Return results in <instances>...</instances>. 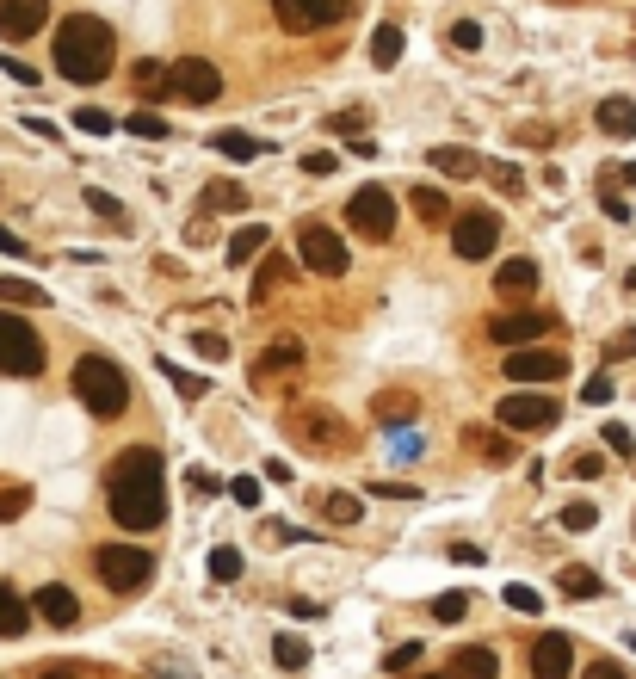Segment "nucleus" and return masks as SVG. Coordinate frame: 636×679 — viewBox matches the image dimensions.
<instances>
[{
  "label": "nucleus",
  "mask_w": 636,
  "mask_h": 679,
  "mask_svg": "<svg viewBox=\"0 0 636 679\" xmlns=\"http://www.w3.org/2000/svg\"><path fill=\"white\" fill-rule=\"evenodd\" d=\"M291 371H303V340H291V334L266 340V352H260L254 377H260V383H272V377H291Z\"/></svg>",
  "instance_id": "nucleus-17"
},
{
  "label": "nucleus",
  "mask_w": 636,
  "mask_h": 679,
  "mask_svg": "<svg viewBox=\"0 0 636 679\" xmlns=\"http://www.w3.org/2000/svg\"><path fill=\"white\" fill-rule=\"evenodd\" d=\"M606 359H636V328H624V334L612 340V352H606Z\"/></svg>",
  "instance_id": "nucleus-55"
},
{
  "label": "nucleus",
  "mask_w": 636,
  "mask_h": 679,
  "mask_svg": "<svg viewBox=\"0 0 636 679\" xmlns=\"http://www.w3.org/2000/svg\"><path fill=\"white\" fill-rule=\"evenodd\" d=\"M599 439H606V445H612L618 457H630V451H636V433H630L624 420H606V433H599Z\"/></svg>",
  "instance_id": "nucleus-44"
},
{
  "label": "nucleus",
  "mask_w": 636,
  "mask_h": 679,
  "mask_svg": "<svg viewBox=\"0 0 636 679\" xmlns=\"http://www.w3.org/2000/svg\"><path fill=\"white\" fill-rule=\"evenodd\" d=\"M44 19H50V0H0V38H7V44L31 38Z\"/></svg>",
  "instance_id": "nucleus-16"
},
{
  "label": "nucleus",
  "mask_w": 636,
  "mask_h": 679,
  "mask_svg": "<svg viewBox=\"0 0 636 679\" xmlns=\"http://www.w3.org/2000/svg\"><path fill=\"white\" fill-rule=\"evenodd\" d=\"M501 371H507L513 383H525V389H550V383L569 377V359H562V352H544V346L532 340V346H507Z\"/></svg>",
  "instance_id": "nucleus-9"
},
{
  "label": "nucleus",
  "mask_w": 636,
  "mask_h": 679,
  "mask_svg": "<svg viewBox=\"0 0 636 679\" xmlns=\"http://www.w3.org/2000/svg\"><path fill=\"white\" fill-rule=\"evenodd\" d=\"M581 679H630V673H624V667H618V661H593V667H587V673H581Z\"/></svg>",
  "instance_id": "nucleus-57"
},
{
  "label": "nucleus",
  "mask_w": 636,
  "mask_h": 679,
  "mask_svg": "<svg viewBox=\"0 0 636 679\" xmlns=\"http://www.w3.org/2000/svg\"><path fill=\"white\" fill-rule=\"evenodd\" d=\"M525 661H532V679H569L575 673V642L562 630H550V636L532 642V655H525Z\"/></svg>",
  "instance_id": "nucleus-15"
},
{
  "label": "nucleus",
  "mask_w": 636,
  "mask_h": 679,
  "mask_svg": "<svg viewBox=\"0 0 636 679\" xmlns=\"http://www.w3.org/2000/svg\"><path fill=\"white\" fill-rule=\"evenodd\" d=\"M630 649H636V642H630Z\"/></svg>",
  "instance_id": "nucleus-64"
},
{
  "label": "nucleus",
  "mask_w": 636,
  "mask_h": 679,
  "mask_svg": "<svg viewBox=\"0 0 636 679\" xmlns=\"http://www.w3.org/2000/svg\"><path fill=\"white\" fill-rule=\"evenodd\" d=\"M25 630H31V605L13 587H0V636H25Z\"/></svg>",
  "instance_id": "nucleus-29"
},
{
  "label": "nucleus",
  "mask_w": 636,
  "mask_h": 679,
  "mask_svg": "<svg viewBox=\"0 0 636 679\" xmlns=\"http://www.w3.org/2000/svg\"><path fill=\"white\" fill-rule=\"evenodd\" d=\"M464 451L482 463H513V439L507 433H482V426H464Z\"/></svg>",
  "instance_id": "nucleus-21"
},
{
  "label": "nucleus",
  "mask_w": 636,
  "mask_h": 679,
  "mask_svg": "<svg viewBox=\"0 0 636 679\" xmlns=\"http://www.w3.org/2000/svg\"><path fill=\"white\" fill-rule=\"evenodd\" d=\"M556 587L569 593V599H599V587H606V581H599L593 568H562V575H556Z\"/></svg>",
  "instance_id": "nucleus-32"
},
{
  "label": "nucleus",
  "mask_w": 636,
  "mask_h": 679,
  "mask_svg": "<svg viewBox=\"0 0 636 679\" xmlns=\"http://www.w3.org/2000/svg\"><path fill=\"white\" fill-rule=\"evenodd\" d=\"M334 161L340 155H303V173H309V180H322V173H334Z\"/></svg>",
  "instance_id": "nucleus-54"
},
{
  "label": "nucleus",
  "mask_w": 636,
  "mask_h": 679,
  "mask_svg": "<svg viewBox=\"0 0 636 679\" xmlns=\"http://www.w3.org/2000/svg\"><path fill=\"white\" fill-rule=\"evenodd\" d=\"M488 180H494V186H501L507 198H513V192H525V173H519L513 161H488Z\"/></svg>",
  "instance_id": "nucleus-38"
},
{
  "label": "nucleus",
  "mask_w": 636,
  "mask_h": 679,
  "mask_svg": "<svg viewBox=\"0 0 636 679\" xmlns=\"http://www.w3.org/2000/svg\"><path fill=\"white\" fill-rule=\"evenodd\" d=\"M328 130H334V136H365V112H340Z\"/></svg>",
  "instance_id": "nucleus-51"
},
{
  "label": "nucleus",
  "mask_w": 636,
  "mask_h": 679,
  "mask_svg": "<svg viewBox=\"0 0 636 679\" xmlns=\"http://www.w3.org/2000/svg\"><path fill=\"white\" fill-rule=\"evenodd\" d=\"M494 241H501V217H494V210H464V217H451V247H457V260L494 254Z\"/></svg>",
  "instance_id": "nucleus-13"
},
{
  "label": "nucleus",
  "mask_w": 636,
  "mask_h": 679,
  "mask_svg": "<svg viewBox=\"0 0 636 679\" xmlns=\"http://www.w3.org/2000/svg\"><path fill=\"white\" fill-rule=\"evenodd\" d=\"M414 661H420V642H402V649H390V661H383V667L402 673V667H414Z\"/></svg>",
  "instance_id": "nucleus-52"
},
{
  "label": "nucleus",
  "mask_w": 636,
  "mask_h": 679,
  "mask_svg": "<svg viewBox=\"0 0 636 679\" xmlns=\"http://www.w3.org/2000/svg\"><path fill=\"white\" fill-rule=\"evenodd\" d=\"M285 433H291L303 451H322V457H346V451H352V426L334 414V402H291Z\"/></svg>",
  "instance_id": "nucleus-3"
},
{
  "label": "nucleus",
  "mask_w": 636,
  "mask_h": 679,
  "mask_svg": "<svg viewBox=\"0 0 636 679\" xmlns=\"http://www.w3.org/2000/svg\"><path fill=\"white\" fill-rule=\"evenodd\" d=\"M352 13V0H272V19L291 31V38H309V31H328Z\"/></svg>",
  "instance_id": "nucleus-11"
},
{
  "label": "nucleus",
  "mask_w": 636,
  "mask_h": 679,
  "mask_svg": "<svg viewBox=\"0 0 636 679\" xmlns=\"http://www.w3.org/2000/svg\"><path fill=\"white\" fill-rule=\"evenodd\" d=\"M7 75H13V81H25V87H31V81H38V68H31V62H19V56H7Z\"/></svg>",
  "instance_id": "nucleus-59"
},
{
  "label": "nucleus",
  "mask_w": 636,
  "mask_h": 679,
  "mask_svg": "<svg viewBox=\"0 0 636 679\" xmlns=\"http://www.w3.org/2000/svg\"><path fill=\"white\" fill-rule=\"evenodd\" d=\"M44 371V340L25 315L0 309V377H38Z\"/></svg>",
  "instance_id": "nucleus-5"
},
{
  "label": "nucleus",
  "mask_w": 636,
  "mask_h": 679,
  "mask_svg": "<svg viewBox=\"0 0 636 679\" xmlns=\"http://www.w3.org/2000/svg\"><path fill=\"white\" fill-rule=\"evenodd\" d=\"M229 494H235V507H260V482H254V476H235Z\"/></svg>",
  "instance_id": "nucleus-48"
},
{
  "label": "nucleus",
  "mask_w": 636,
  "mask_h": 679,
  "mask_svg": "<svg viewBox=\"0 0 636 679\" xmlns=\"http://www.w3.org/2000/svg\"><path fill=\"white\" fill-rule=\"evenodd\" d=\"M87 204L99 210V217H105V223H118V217H124V210H118V198H112V192H99V186L87 192Z\"/></svg>",
  "instance_id": "nucleus-49"
},
{
  "label": "nucleus",
  "mask_w": 636,
  "mask_h": 679,
  "mask_svg": "<svg viewBox=\"0 0 636 679\" xmlns=\"http://www.w3.org/2000/svg\"><path fill=\"white\" fill-rule=\"evenodd\" d=\"M0 303H13V309H38V303H50L31 278H0Z\"/></svg>",
  "instance_id": "nucleus-33"
},
{
  "label": "nucleus",
  "mask_w": 636,
  "mask_h": 679,
  "mask_svg": "<svg viewBox=\"0 0 636 679\" xmlns=\"http://www.w3.org/2000/svg\"><path fill=\"white\" fill-rule=\"evenodd\" d=\"M167 81H173V93H180V99H192V105L223 99V68L210 62V56H180V62L167 68Z\"/></svg>",
  "instance_id": "nucleus-12"
},
{
  "label": "nucleus",
  "mask_w": 636,
  "mask_h": 679,
  "mask_svg": "<svg viewBox=\"0 0 636 679\" xmlns=\"http://www.w3.org/2000/svg\"><path fill=\"white\" fill-rule=\"evenodd\" d=\"M130 136L161 142V136H167V118H161V112H130Z\"/></svg>",
  "instance_id": "nucleus-39"
},
{
  "label": "nucleus",
  "mask_w": 636,
  "mask_h": 679,
  "mask_svg": "<svg viewBox=\"0 0 636 679\" xmlns=\"http://www.w3.org/2000/svg\"><path fill=\"white\" fill-rule=\"evenodd\" d=\"M291 612H297V618H322L328 605H322V599H291Z\"/></svg>",
  "instance_id": "nucleus-60"
},
{
  "label": "nucleus",
  "mask_w": 636,
  "mask_h": 679,
  "mask_svg": "<svg viewBox=\"0 0 636 679\" xmlns=\"http://www.w3.org/2000/svg\"><path fill=\"white\" fill-rule=\"evenodd\" d=\"M464 612H470V593H439L433 599V618L439 624H464Z\"/></svg>",
  "instance_id": "nucleus-36"
},
{
  "label": "nucleus",
  "mask_w": 636,
  "mask_h": 679,
  "mask_svg": "<svg viewBox=\"0 0 636 679\" xmlns=\"http://www.w3.org/2000/svg\"><path fill=\"white\" fill-rule=\"evenodd\" d=\"M105 500H112V519L124 531H155L167 519V482H161V451L130 445L112 476H105Z\"/></svg>",
  "instance_id": "nucleus-1"
},
{
  "label": "nucleus",
  "mask_w": 636,
  "mask_h": 679,
  "mask_svg": "<svg viewBox=\"0 0 636 679\" xmlns=\"http://www.w3.org/2000/svg\"><path fill=\"white\" fill-rule=\"evenodd\" d=\"M241 575V550H210V581H235Z\"/></svg>",
  "instance_id": "nucleus-41"
},
{
  "label": "nucleus",
  "mask_w": 636,
  "mask_h": 679,
  "mask_svg": "<svg viewBox=\"0 0 636 679\" xmlns=\"http://www.w3.org/2000/svg\"><path fill=\"white\" fill-rule=\"evenodd\" d=\"M25 500H31L25 488H0V519H19V513H25Z\"/></svg>",
  "instance_id": "nucleus-50"
},
{
  "label": "nucleus",
  "mask_w": 636,
  "mask_h": 679,
  "mask_svg": "<svg viewBox=\"0 0 636 679\" xmlns=\"http://www.w3.org/2000/svg\"><path fill=\"white\" fill-rule=\"evenodd\" d=\"M562 525H569V531H593L599 507H593V500H575V507H562Z\"/></svg>",
  "instance_id": "nucleus-40"
},
{
  "label": "nucleus",
  "mask_w": 636,
  "mask_h": 679,
  "mask_svg": "<svg viewBox=\"0 0 636 679\" xmlns=\"http://www.w3.org/2000/svg\"><path fill=\"white\" fill-rule=\"evenodd\" d=\"M599 130L606 136H636V112H630V99H599Z\"/></svg>",
  "instance_id": "nucleus-27"
},
{
  "label": "nucleus",
  "mask_w": 636,
  "mask_h": 679,
  "mask_svg": "<svg viewBox=\"0 0 636 679\" xmlns=\"http://www.w3.org/2000/svg\"><path fill=\"white\" fill-rule=\"evenodd\" d=\"M427 679H445V673H427Z\"/></svg>",
  "instance_id": "nucleus-63"
},
{
  "label": "nucleus",
  "mask_w": 636,
  "mask_h": 679,
  "mask_svg": "<svg viewBox=\"0 0 636 679\" xmlns=\"http://www.w3.org/2000/svg\"><path fill=\"white\" fill-rule=\"evenodd\" d=\"M501 599L513 605V612H544V599H538V587H525V581H513V587H507Z\"/></svg>",
  "instance_id": "nucleus-42"
},
{
  "label": "nucleus",
  "mask_w": 636,
  "mask_h": 679,
  "mask_svg": "<svg viewBox=\"0 0 636 679\" xmlns=\"http://www.w3.org/2000/svg\"><path fill=\"white\" fill-rule=\"evenodd\" d=\"M266 241H272V229H266V223H241V229L229 235V254H223V260H229V266H247Z\"/></svg>",
  "instance_id": "nucleus-23"
},
{
  "label": "nucleus",
  "mask_w": 636,
  "mask_h": 679,
  "mask_svg": "<svg viewBox=\"0 0 636 679\" xmlns=\"http://www.w3.org/2000/svg\"><path fill=\"white\" fill-rule=\"evenodd\" d=\"M587 402H612V377H606V371L587 377Z\"/></svg>",
  "instance_id": "nucleus-56"
},
{
  "label": "nucleus",
  "mask_w": 636,
  "mask_h": 679,
  "mask_svg": "<svg viewBox=\"0 0 636 679\" xmlns=\"http://www.w3.org/2000/svg\"><path fill=\"white\" fill-rule=\"evenodd\" d=\"M75 396L87 402L93 420H118L130 408V377L112 365V359H99V352H87V359L75 365Z\"/></svg>",
  "instance_id": "nucleus-4"
},
{
  "label": "nucleus",
  "mask_w": 636,
  "mask_h": 679,
  "mask_svg": "<svg viewBox=\"0 0 636 679\" xmlns=\"http://www.w3.org/2000/svg\"><path fill=\"white\" fill-rule=\"evenodd\" d=\"M44 679H87V673H81V667H50Z\"/></svg>",
  "instance_id": "nucleus-62"
},
{
  "label": "nucleus",
  "mask_w": 636,
  "mask_h": 679,
  "mask_svg": "<svg viewBox=\"0 0 636 679\" xmlns=\"http://www.w3.org/2000/svg\"><path fill=\"white\" fill-rule=\"evenodd\" d=\"M0 254H25V241H19V235H13L7 223H0Z\"/></svg>",
  "instance_id": "nucleus-61"
},
{
  "label": "nucleus",
  "mask_w": 636,
  "mask_h": 679,
  "mask_svg": "<svg viewBox=\"0 0 636 679\" xmlns=\"http://www.w3.org/2000/svg\"><path fill=\"white\" fill-rule=\"evenodd\" d=\"M451 44H457V50H482V25H476V19H457V25H451Z\"/></svg>",
  "instance_id": "nucleus-45"
},
{
  "label": "nucleus",
  "mask_w": 636,
  "mask_h": 679,
  "mask_svg": "<svg viewBox=\"0 0 636 679\" xmlns=\"http://www.w3.org/2000/svg\"><path fill=\"white\" fill-rule=\"evenodd\" d=\"M75 130H81V136H112V118H105V112H87V105H81V112H75Z\"/></svg>",
  "instance_id": "nucleus-46"
},
{
  "label": "nucleus",
  "mask_w": 636,
  "mask_h": 679,
  "mask_svg": "<svg viewBox=\"0 0 636 679\" xmlns=\"http://www.w3.org/2000/svg\"><path fill=\"white\" fill-rule=\"evenodd\" d=\"M272 661H278V667H303V661H309V642H303V636H278V642H272Z\"/></svg>",
  "instance_id": "nucleus-37"
},
{
  "label": "nucleus",
  "mask_w": 636,
  "mask_h": 679,
  "mask_svg": "<svg viewBox=\"0 0 636 679\" xmlns=\"http://www.w3.org/2000/svg\"><path fill=\"white\" fill-rule=\"evenodd\" d=\"M544 334H550V315L544 309H501V315L488 321V340L494 346H532Z\"/></svg>",
  "instance_id": "nucleus-14"
},
{
  "label": "nucleus",
  "mask_w": 636,
  "mask_h": 679,
  "mask_svg": "<svg viewBox=\"0 0 636 679\" xmlns=\"http://www.w3.org/2000/svg\"><path fill=\"white\" fill-rule=\"evenodd\" d=\"M297 254H303V266L315 272V278H340L346 266H352V254H346V241L328 229V223H297Z\"/></svg>",
  "instance_id": "nucleus-8"
},
{
  "label": "nucleus",
  "mask_w": 636,
  "mask_h": 679,
  "mask_svg": "<svg viewBox=\"0 0 636 679\" xmlns=\"http://www.w3.org/2000/svg\"><path fill=\"white\" fill-rule=\"evenodd\" d=\"M204 210H247V192L235 180H210L204 186Z\"/></svg>",
  "instance_id": "nucleus-34"
},
{
  "label": "nucleus",
  "mask_w": 636,
  "mask_h": 679,
  "mask_svg": "<svg viewBox=\"0 0 636 679\" xmlns=\"http://www.w3.org/2000/svg\"><path fill=\"white\" fill-rule=\"evenodd\" d=\"M136 93H149V99L173 93V81H167V68H161V62H136Z\"/></svg>",
  "instance_id": "nucleus-35"
},
{
  "label": "nucleus",
  "mask_w": 636,
  "mask_h": 679,
  "mask_svg": "<svg viewBox=\"0 0 636 679\" xmlns=\"http://www.w3.org/2000/svg\"><path fill=\"white\" fill-rule=\"evenodd\" d=\"M494 673H501V655L494 649H457L451 667H445V679H494Z\"/></svg>",
  "instance_id": "nucleus-20"
},
{
  "label": "nucleus",
  "mask_w": 636,
  "mask_h": 679,
  "mask_svg": "<svg viewBox=\"0 0 636 679\" xmlns=\"http://www.w3.org/2000/svg\"><path fill=\"white\" fill-rule=\"evenodd\" d=\"M198 352L204 359H229V340L223 334H198Z\"/></svg>",
  "instance_id": "nucleus-53"
},
{
  "label": "nucleus",
  "mask_w": 636,
  "mask_h": 679,
  "mask_svg": "<svg viewBox=\"0 0 636 679\" xmlns=\"http://www.w3.org/2000/svg\"><path fill=\"white\" fill-rule=\"evenodd\" d=\"M371 494H383V500H420V494H414V488H402V482H377Z\"/></svg>",
  "instance_id": "nucleus-58"
},
{
  "label": "nucleus",
  "mask_w": 636,
  "mask_h": 679,
  "mask_svg": "<svg viewBox=\"0 0 636 679\" xmlns=\"http://www.w3.org/2000/svg\"><path fill=\"white\" fill-rule=\"evenodd\" d=\"M38 618L56 624V630H68V624H81V599L68 593V587H44L38 593Z\"/></svg>",
  "instance_id": "nucleus-19"
},
{
  "label": "nucleus",
  "mask_w": 636,
  "mask_h": 679,
  "mask_svg": "<svg viewBox=\"0 0 636 679\" xmlns=\"http://www.w3.org/2000/svg\"><path fill=\"white\" fill-rule=\"evenodd\" d=\"M322 519H328V525H359V519H365V500L346 494V488H328V494H322Z\"/></svg>",
  "instance_id": "nucleus-25"
},
{
  "label": "nucleus",
  "mask_w": 636,
  "mask_h": 679,
  "mask_svg": "<svg viewBox=\"0 0 636 679\" xmlns=\"http://www.w3.org/2000/svg\"><path fill=\"white\" fill-rule=\"evenodd\" d=\"M346 223L359 229L365 241H390L396 235V192L390 186H359L346 204Z\"/></svg>",
  "instance_id": "nucleus-7"
},
{
  "label": "nucleus",
  "mask_w": 636,
  "mask_h": 679,
  "mask_svg": "<svg viewBox=\"0 0 636 679\" xmlns=\"http://www.w3.org/2000/svg\"><path fill=\"white\" fill-rule=\"evenodd\" d=\"M161 371H167V383H173V389H180V396H192V402H198V396H204V389H210L204 377H192V371H180V365H161Z\"/></svg>",
  "instance_id": "nucleus-43"
},
{
  "label": "nucleus",
  "mask_w": 636,
  "mask_h": 679,
  "mask_svg": "<svg viewBox=\"0 0 636 679\" xmlns=\"http://www.w3.org/2000/svg\"><path fill=\"white\" fill-rule=\"evenodd\" d=\"M599 470H606V463H599L593 451H575V457H569V476H575V482H593Z\"/></svg>",
  "instance_id": "nucleus-47"
},
{
  "label": "nucleus",
  "mask_w": 636,
  "mask_h": 679,
  "mask_svg": "<svg viewBox=\"0 0 636 679\" xmlns=\"http://www.w3.org/2000/svg\"><path fill=\"white\" fill-rule=\"evenodd\" d=\"M408 204H414V217L427 223V229H439V223H451V198L439 192V186H414L408 192Z\"/></svg>",
  "instance_id": "nucleus-22"
},
{
  "label": "nucleus",
  "mask_w": 636,
  "mask_h": 679,
  "mask_svg": "<svg viewBox=\"0 0 636 679\" xmlns=\"http://www.w3.org/2000/svg\"><path fill=\"white\" fill-rule=\"evenodd\" d=\"M93 562H99V581L112 587V593H136V587L155 575V556L136 550V544H105Z\"/></svg>",
  "instance_id": "nucleus-10"
},
{
  "label": "nucleus",
  "mask_w": 636,
  "mask_h": 679,
  "mask_svg": "<svg viewBox=\"0 0 636 679\" xmlns=\"http://www.w3.org/2000/svg\"><path fill=\"white\" fill-rule=\"evenodd\" d=\"M494 291L501 297H532L538 291V260H501L494 266Z\"/></svg>",
  "instance_id": "nucleus-18"
},
{
  "label": "nucleus",
  "mask_w": 636,
  "mask_h": 679,
  "mask_svg": "<svg viewBox=\"0 0 636 679\" xmlns=\"http://www.w3.org/2000/svg\"><path fill=\"white\" fill-rule=\"evenodd\" d=\"M285 278H291V260H285V254H272V260L254 272V291H247V303H266V297H272Z\"/></svg>",
  "instance_id": "nucleus-30"
},
{
  "label": "nucleus",
  "mask_w": 636,
  "mask_h": 679,
  "mask_svg": "<svg viewBox=\"0 0 636 679\" xmlns=\"http://www.w3.org/2000/svg\"><path fill=\"white\" fill-rule=\"evenodd\" d=\"M494 414H501V426H507V433H550V426L562 420V402L556 396H544V389H513V396H501V408H494Z\"/></svg>",
  "instance_id": "nucleus-6"
},
{
  "label": "nucleus",
  "mask_w": 636,
  "mask_h": 679,
  "mask_svg": "<svg viewBox=\"0 0 636 679\" xmlns=\"http://www.w3.org/2000/svg\"><path fill=\"white\" fill-rule=\"evenodd\" d=\"M112 25L93 19V13H75V19H62L56 25V75L62 81H75V87H99L105 75H112Z\"/></svg>",
  "instance_id": "nucleus-2"
},
{
  "label": "nucleus",
  "mask_w": 636,
  "mask_h": 679,
  "mask_svg": "<svg viewBox=\"0 0 636 679\" xmlns=\"http://www.w3.org/2000/svg\"><path fill=\"white\" fill-rule=\"evenodd\" d=\"M371 414H377L383 426H408L420 408H414V396H408V389H383V396L371 402Z\"/></svg>",
  "instance_id": "nucleus-26"
},
{
  "label": "nucleus",
  "mask_w": 636,
  "mask_h": 679,
  "mask_svg": "<svg viewBox=\"0 0 636 679\" xmlns=\"http://www.w3.org/2000/svg\"><path fill=\"white\" fill-rule=\"evenodd\" d=\"M210 149L229 155V161H254V155H266V142H254L247 130H217V136H210Z\"/></svg>",
  "instance_id": "nucleus-28"
},
{
  "label": "nucleus",
  "mask_w": 636,
  "mask_h": 679,
  "mask_svg": "<svg viewBox=\"0 0 636 679\" xmlns=\"http://www.w3.org/2000/svg\"><path fill=\"white\" fill-rule=\"evenodd\" d=\"M433 167L445 173V180H476V173H482V161H476L470 149H457V142H445V149H433Z\"/></svg>",
  "instance_id": "nucleus-24"
},
{
  "label": "nucleus",
  "mask_w": 636,
  "mask_h": 679,
  "mask_svg": "<svg viewBox=\"0 0 636 679\" xmlns=\"http://www.w3.org/2000/svg\"><path fill=\"white\" fill-rule=\"evenodd\" d=\"M371 62L377 68H396L402 62V25H377L371 31Z\"/></svg>",
  "instance_id": "nucleus-31"
}]
</instances>
